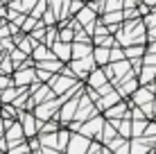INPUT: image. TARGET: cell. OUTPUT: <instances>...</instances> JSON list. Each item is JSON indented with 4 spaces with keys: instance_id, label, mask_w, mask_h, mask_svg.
Listing matches in <instances>:
<instances>
[{
    "instance_id": "cell-3",
    "label": "cell",
    "mask_w": 156,
    "mask_h": 154,
    "mask_svg": "<svg viewBox=\"0 0 156 154\" xmlns=\"http://www.w3.org/2000/svg\"><path fill=\"white\" fill-rule=\"evenodd\" d=\"M95 57H98V61L100 63H106V61H109V50H102V48H98V50H95Z\"/></svg>"
},
{
    "instance_id": "cell-6",
    "label": "cell",
    "mask_w": 156,
    "mask_h": 154,
    "mask_svg": "<svg viewBox=\"0 0 156 154\" xmlns=\"http://www.w3.org/2000/svg\"><path fill=\"white\" fill-rule=\"evenodd\" d=\"M136 100H138V102H145V100H149V93L147 91H138L136 93Z\"/></svg>"
},
{
    "instance_id": "cell-5",
    "label": "cell",
    "mask_w": 156,
    "mask_h": 154,
    "mask_svg": "<svg viewBox=\"0 0 156 154\" xmlns=\"http://www.w3.org/2000/svg\"><path fill=\"white\" fill-rule=\"evenodd\" d=\"M55 50L63 57V59H66V57H70V45H61V43H59V45L55 48Z\"/></svg>"
},
{
    "instance_id": "cell-4",
    "label": "cell",
    "mask_w": 156,
    "mask_h": 154,
    "mask_svg": "<svg viewBox=\"0 0 156 154\" xmlns=\"http://www.w3.org/2000/svg\"><path fill=\"white\" fill-rule=\"evenodd\" d=\"M32 77H34L32 73H18V75H16V84H25V82H30Z\"/></svg>"
},
{
    "instance_id": "cell-1",
    "label": "cell",
    "mask_w": 156,
    "mask_h": 154,
    "mask_svg": "<svg viewBox=\"0 0 156 154\" xmlns=\"http://www.w3.org/2000/svg\"><path fill=\"white\" fill-rule=\"evenodd\" d=\"M23 118H25V134H27V136L36 134V131H34V118H32V116H23Z\"/></svg>"
},
{
    "instance_id": "cell-7",
    "label": "cell",
    "mask_w": 156,
    "mask_h": 154,
    "mask_svg": "<svg viewBox=\"0 0 156 154\" xmlns=\"http://www.w3.org/2000/svg\"><path fill=\"white\" fill-rule=\"evenodd\" d=\"M93 77H95L93 79V86H100V84H102V75H100V73H95Z\"/></svg>"
},
{
    "instance_id": "cell-8",
    "label": "cell",
    "mask_w": 156,
    "mask_h": 154,
    "mask_svg": "<svg viewBox=\"0 0 156 154\" xmlns=\"http://www.w3.org/2000/svg\"><path fill=\"white\" fill-rule=\"evenodd\" d=\"M2 127H5V125H2V120H0V136H2Z\"/></svg>"
},
{
    "instance_id": "cell-2",
    "label": "cell",
    "mask_w": 156,
    "mask_h": 154,
    "mask_svg": "<svg viewBox=\"0 0 156 154\" xmlns=\"http://www.w3.org/2000/svg\"><path fill=\"white\" fill-rule=\"evenodd\" d=\"M7 138H9V141H12V143H16V141H18V138H20V127H18V125H14V127H12V129H9V131H7Z\"/></svg>"
}]
</instances>
